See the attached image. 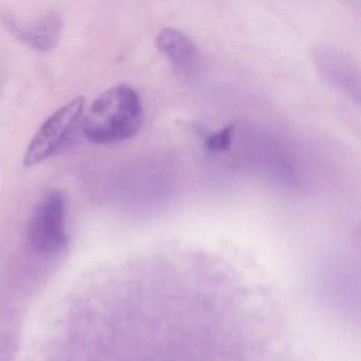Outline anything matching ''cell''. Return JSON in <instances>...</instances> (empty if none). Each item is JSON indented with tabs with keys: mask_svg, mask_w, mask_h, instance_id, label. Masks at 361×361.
<instances>
[{
	"mask_svg": "<svg viewBox=\"0 0 361 361\" xmlns=\"http://www.w3.org/2000/svg\"><path fill=\"white\" fill-rule=\"evenodd\" d=\"M143 106L138 92L126 84L114 86L94 101L82 121V134L98 145L121 142L138 134Z\"/></svg>",
	"mask_w": 361,
	"mask_h": 361,
	"instance_id": "cell-1",
	"label": "cell"
},
{
	"mask_svg": "<svg viewBox=\"0 0 361 361\" xmlns=\"http://www.w3.org/2000/svg\"><path fill=\"white\" fill-rule=\"evenodd\" d=\"M84 106V99L77 97L50 115L31 140L25 166H35L68 151L82 133Z\"/></svg>",
	"mask_w": 361,
	"mask_h": 361,
	"instance_id": "cell-2",
	"label": "cell"
},
{
	"mask_svg": "<svg viewBox=\"0 0 361 361\" xmlns=\"http://www.w3.org/2000/svg\"><path fill=\"white\" fill-rule=\"evenodd\" d=\"M66 197L59 190L48 192L37 202L28 226V240L41 257H51L66 248Z\"/></svg>",
	"mask_w": 361,
	"mask_h": 361,
	"instance_id": "cell-3",
	"label": "cell"
},
{
	"mask_svg": "<svg viewBox=\"0 0 361 361\" xmlns=\"http://www.w3.org/2000/svg\"><path fill=\"white\" fill-rule=\"evenodd\" d=\"M1 20L16 39L39 51L54 49L62 35V18L54 11H48L35 18H23L7 12L3 14Z\"/></svg>",
	"mask_w": 361,
	"mask_h": 361,
	"instance_id": "cell-4",
	"label": "cell"
},
{
	"mask_svg": "<svg viewBox=\"0 0 361 361\" xmlns=\"http://www.w3.org/2000/svg\"><path fill=\"white\" fill-rule=\"evenodd\" d=\"M156 45L181 75L192 77L200 65V52L188 35L174 28H164L156 37Z\"/></svg>",
	"mask_w": 361,
	"mask_h": 361,
	"instance_id": "cell-5",
	"label": "cell"
},
{
	"mask_svg": "<svg viewBox=\"0 0 361 361\" xmlns=\"http://www.w3.org/2000/svg\"><path fill=\"white\" fill-rule=\"evenodd\" d=\"M319 67L327 80L337 87L341 88L352 98L359 99L358 81H355L354 69L352 65L335 52L324 50L318 56Z\"/></svg>",
	"mask_w": 361,
	"mask_h": 361,
	"instance_id": "cell-6",
	"label": "cell"
},
{
	"mask_svg": "<svg viewBox=\"0 0 361 361\" xmlns=\"http://www.w3.org/2000/svg\"><path fill=\"white\" fill-rule=\"evenodd\" d=\"M233 130V126H227L221 128L219 132L208 135L204 140V147L207 151L212 153L228 151L231 147Z\"/></svg>",
	"mask_w": 361,
	"mask_h": 361,
	"instance_id": "cell-7",
	"label": "cell"
}]
</instances>
